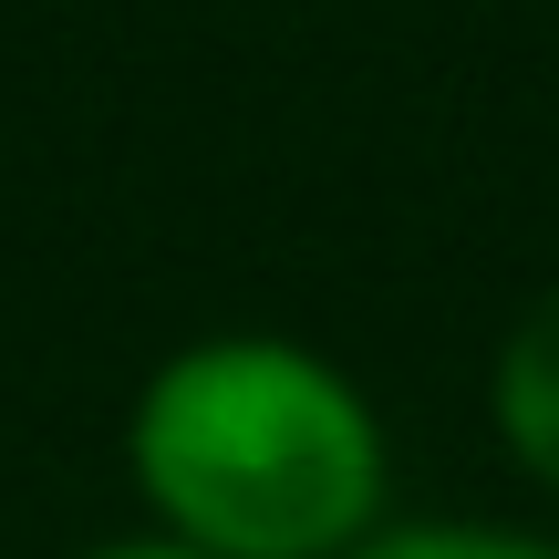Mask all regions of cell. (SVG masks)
Returning <instances> with one entry per match:
<instances>
[{
  "mask_svg": "<svg viewBox=\"0 0 559 559\" xmlns=\"http://www.w3.org/2000/svg\"><path fill=\"white\" fill-rule=\"evenodd\" d=\"M362 559H559V549H528V539H498V528H415V539H383Z\"/></svg>",
  "mask_w": 559,
  "mask_h": 559,
  "instance_id": "3957f363",
  "label": "cell"
},
{
  "mask_svg": "<svg viewBox=\"0 0 559 559\" xmlns=\"http://www.w3.org/2000/svg\"><path fill=\"white\" fill-rule=\"evenodd\" d=\"M104 559H207V549H104Z\"/></svg>",
  "mask_w": 559,
  "mask_h": 559,
  "instance_id": "277c9868",
  "label": "cell"
},
{
  "mask_svg": "<svg viewBox=\"0 0 559 559\" xmlns=\"http://www.w3.org/2000/svg\"><path fill=\"white\" fill-rule=\"evenodd\" d=\"M135 477L207 559H321L383 498L353 383L290 342H198L145 383Z\"/></svg>",
  "mask_w": 559,
  "mask_h": 559,
  "instance_id": "6da1fadb",
  "label": "cell"
},
{
  "mask_svg": "<svg viewBox=\"0 0 559 559\" xmlns=\"http://www.w3.org/2000/svg\"><path fill=\"white\" fill-rule=\"evenodd\" d=\"M498 436L519 445L528 477L559 487V290L508 332V353H498Z\"/></svg>",
  "mask_w": 559,
  "mask_h": 559,
  "instance_id": "7a4b0ae2",
  "label": "cell"
}]
</instances>
